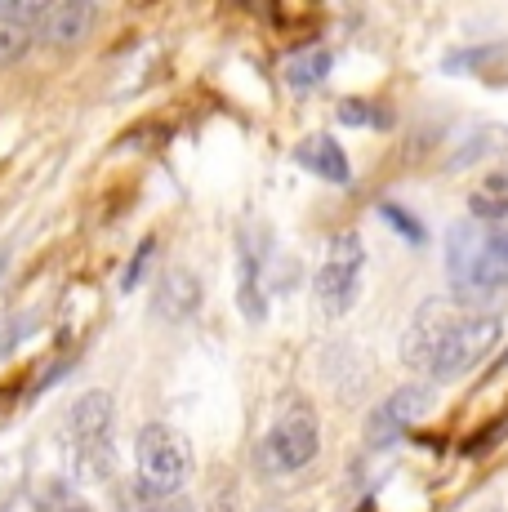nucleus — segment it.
<instances>
[{
  "label": "nucleus",
  "instance_id": "obj_1",
  "mask_svg": "<svg viewBox=\"0 0 508 512\" xmlns=\"http://www.w3.org/2000/svg\"><path fill=\"white\" fill-rule=\"evenodd\" d=\"M500 334L504 326L495 312L464 308L455 299H428L402 339V361L424 383H455L491 357Z\"/></svg>",
  "mask_w": 508,
  "mask_h": 512
},
{
  "label": "nucleus",
  "instance_id": "obj_2",
  "mask_svg": "<svg viewBox=\"0 0 508 512\" xmlns=\"http://www.w3.org/2000/svg\"><path fill=\"white\" fill-rule=\"evenodd\" d=\"M446 277L455 303L482 312L508 294V228L504 223H455L446 232Z\"/></svg>",
  "mask_w": 508,
  "mask_h": 512
},
{
  "label": "nucleus",
  "instance_id": "obj_3",
  "mask_svg": "<svg viewBox=\"0 0 508 512\" xmlns=\"http://www.w3.org/2000/svg\"><path fill=\"white\" fill-rule=\"evenodd\" d=\"M134 464H139V481L161 490H183L192 477V441L170 423H148L134 437Z\"/></svg>",
  "mask_w": 508,
  "mask_h": 512
},
{
  "label": "nucleus",
  "instance_id": "obj_4",
  "mask_svg": "<svg viewBox=\"0 0 508 512\" xmlns=\"http://www.w3.org/2000/svg\"><path fill=\"white\" fill-rule=\"evenodd\" d=\"M361 272H366V250L357 232H335L321 254L317 268V303L326 317H344L361 294Z\"/></svg>",
  "mask_w": 508,
  "mask_h": 512
},
{
  "label": "nucleus",
  "instance_id": "obj_5",
  "mask_svg": "<svg viewBox=\"0 0 508 512\" xmlns=\"http://www.w3.org/2000/svg\"><path fill=\"white\" fill-rule=\"evenodd\" d=\"M321 450V428H317V415L308 406H290L286 415L268 428L259 446V459L268 472L277 477H290V472H304Z\"/></svg>",
  "mask_w": 508,
  "mask_h": 512
},
{
  "label": "nucleus",
  "instance_id": "obj_6",
  "mask_svg": "<svg viewBox=\"0 0 508 512\" xmlns=\"http://www.w3.org/2000/svg\"><path fill=\"white\" fill-rule=\"evenodd\" d=\"M428 410H433V383H406V388L388 392L366 419V446L388 450L410 423H419Z\"/></svg>",
  "mask_w": 508,
  "mask_h": 512
},
{
  "label": "nucleus",
  "instance_id": "obj_7",
  "mask_svg": "<svg viewBox=\"0 0 508 512\" xmlns=\"http://www.w3.org/2000/svg\"><path fill=\"white\" fill-rule=\"evenodd\" d=\"M112 419H116V406L107 392H85L67 406L63 415V437L72 441V450H85V446H99V441H112Z\"/></svg>",
  "mask_w": 508,
  "mask_h": 512
},
{
  "label": "nucleus",
  "instance_id": "obj_8",
  "mask_svg": "<svg viewBox=\"0 0 508 512\" xmlns=\"http://www.w3.org/2000/svg\"><path fill=\"white\" fill-rule=\"evenodd\" d=\"M99 9L81 5V0H58V5H41V18H36V41L67 49V45H81L90 36V23Z\"/></svg>",
  "mask_w": 508,
  "mask_h": 512
},
{
  "label": "nucleus",
  "instance_id": "obj_9",
  "mask_svg": "<svg viewBox=\"0 0 508 512\" xmlns=\"http://www.w3.org/2000/svg\"><path fill=\"white\" fill-rule=\"evenodd\" d=\"M263 250L250 232H241V245H237V308L246 312L250 321H263L268 317V294H263Z\"/></svg>",
  "mask_w": 508,
  "mask_h": 512
},
{
  "label": "nucleus",
  "instance_id": "obj_10",
  "mask_svg": "<svg viewBox=\"0 0 508 512\" xmlns=\"http://www.w3.org/2000/svg\"><path fill=\"white\" fill-rule=\"evenodd\" d=\"M36 18H41L36 0H0V67L18 63L32 49Z\"/></svg>",
  "mask_w": 508,
  "mask_h": 512
},
{
  "label": "nucleus",
  "instance_id": "obj_11",
  "mask_svg": "<svg viewBox=\"0 0 508 512\" xmlns=\"http://www.w3.org/2000/svg\"><path fill=\"white\" fill-rule=\"evenodd\" d=\"M295 161L304 165V170L317 174V179L335 183V187H348V183H353V170H348L344 147L330 139V134H312V139H304V143L295 147Z\"/></svg>",
  "mask_w": 508,
  "mask_h": 512
},
{
  "label": "nucleus",
  "instance_id": "obj_12",
  "mask_svg": "<svg viewBox=\"0 0 508 512\" xmlns=\"http://www.w3.org/2000/svg\"><path fill=\"white\" fill-rule=\"evenodd\" d=\"M201 303V285L192 272H170V277L161 281V290H156L152 299V312L165 321H188L192 308Z\"/></svg>",
  "mask_w": 508,
  "mask_h": 512
},
{
  "label": "nucleus",
  "instance_id": "obj_13",
  "mask_svg": "<svg viewBox=\"0 0 508 512\" xmlns=\"http://www.w3.org/2000/svg\"><path fill=\"white\" fill-rule=\"evenodd\" d=\"M326 76H330V49H317V45L304 49V54H290L286 67H281V81H286L295 94L317 90Z\"/></svg>",
  "mask_w": 508,
  "mask_h": 512
},
{
  "label": "nucleus",
  "instance_id": "obj_14",
  "mask_svg": "<svg viewBox=\"0 0 508 512\" xmlns=\"http://www.w3.org/2000/svg\"><path fill=\"white\" fill-rule=\"evenodd\" d=\"M121 512H192V504L179 490H161V486H148V481L134 477L130 486L121 490Z\"/></svg>",
  "mask_w": 508,
  "mask_h": 512
},
{
  "label": "nucleus",
  "instance_id": "obj_15",
  "mask_svg": "<svg viewBox=\"0 0 508 512\" xmlns=\"http://www.w3.org/2000/svg\"><path fill=\"white\" fill-rule=\"evenodd\" d=\"M468 205H473V219L477 223H500V219H508V183L495 174V179H486L473 196H468Z\"/></svg>",
  "mask_w": 508,
  "mask_h": 512
},
{
  "label": "nucleus",
  "instance_id": "obj_16",
  "mask_svg": "<svg viewBox=\"0 0 508 512\" xmlns=\"http://www.w3.org/2000/svg\"><path fill=\"white\" fill-rule=\"evenodd\" d=\"M116 472V450L112 441H99V446L76 450V477L81 481H107Z\"/></svg>",
  "mask_w": 508,
  "mask_h": 512
},
{
  "label": "nucleus",
  "instance_id": "obj_17",
  "mask_svg": "<svg viewBox=\"0 0 508 512\" xmlns=\"http://www.w3.org/2000/svg\"><path fill=\"white\" fill-rule=\"evenodd\" d=\"M339 121H344V125H357V130H388V125H393V112H384L379 103L344 98V103H339Z\"/></svg>",
  "mask_w": 508,
  "mask_h": 512
},
{
  "label": "nucleus",
  "instance_id": "obj_18",
  "mask_svg": "<svg viewBox=\"0 0 508 512\" xmlns=\"http://www.w3.org/2000/svg\"><path fill=\"white\" fill-rule=\"evenodd\" d=\"M379 219H384V223H393V228L402 232L410 245H424V241H428L424 223H419V219H415V214H410V210H402V205H379Z\"/></svg>",
  "mask_w": 508,
  "mask_h": 512
},
{
  "label": "nucleus",
  "instance_id": "obj_19",
  "mask_svg": "<svg viewBox=\"0 0 508 512\" xmlns=\"http://www.w3.org/2000/svg\"><path fill=\"white\" fill-rule=\"evenodd\" d=\"M45 512H94V508L85 504L76 490H67L63 481H54V486H50V499H45Z\"/></svg>",
  "mask_w": 508,
  "mask_h": 512
},
{
  "label": "nucleus",
  "instance_id": "obj_20",
  "mask_svg": "<svg viewBox=\"0 0 508 512\" xmlns=\"http://www.w3.org/2000/svg\"><path fill=\"white\" fill-rule=\"evenodd\" d=\"M152 250H156V241L148 236V241L139 245V250H134V259L125 263V277H121V290H134V285L143 281V272H148V263H152Z\"/></svg>",
  "mask_w": 508,
  "mask_h": 512
},
{
  "label": "nucleus",
  "instance_id": "obj_21",
  "mask_svg": "<svg viewBox=\"0 0 508 512\" xmlns=\"http://www.w3.org/2000/svg\"><path fill=\"white\" fill-rule=\"evenodd\" d=\"M27 330H36V317H14V326H9L5 334H0V357H5V352H9V348H14V343H18V339H23V334H27Z\"/></svg>",
  "mask_w": 508,
  "mask_h": 512
},
{
  "label": "nucleus",
  "instance_id": "obj_22",
  "mask_svg": "<svg viewBox=\"0 0 508 512\" xmlns=\"http://www.w3.org/2000/svg\"><path fill=\"white\" fill-rule=\"evenodd\" d=\"M500 366H508V357H504V361H500Z\"/></svg>",
  "mask_w": 508,
  "mask_h": 512
}]
</instances>
